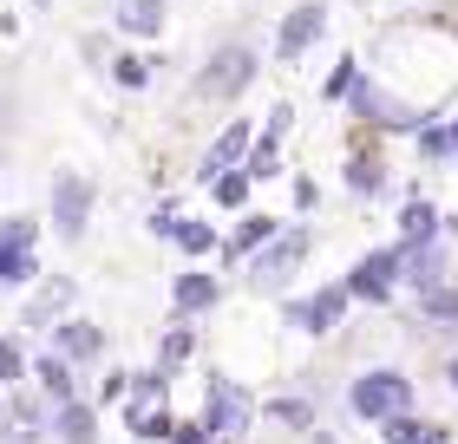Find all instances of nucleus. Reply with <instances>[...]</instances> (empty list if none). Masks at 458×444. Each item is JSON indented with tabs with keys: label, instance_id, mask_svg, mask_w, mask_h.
Wrapping results in <instances>:
<instances>
[{
	"label": "nucleus",
	"instance_id": "nucleus-1",
	"mask_svg": "<svg viewBox=\"0 0 458 444\" xmlns=\"http://www.w3.org/2000/svg\"><path fill=\"white\" fill-rule=\"evenodd\" d=\"M124 431L131 444H171L177 431V412H171V373H131V392H124Z\"/></svg>",
	"mask_w": 458,
	"mask_h": 444
},
{
	"label": "nucleus",
	"instance_id": "nucleus-2",
	"mask_svg": "<svg viewBox=\"0 0 458 444\" xmlns=\"http://www.w3.org/2000/svg\"><path fill=\"white\" fill-rule=\"evenodd\" d=\"M256 406L262 398L242 386V379H229V373H210L203 379V431H210V444H242L249 431H256Z\"/></svg>",
	"mask_w": 458,
	"mask_h": 444
},
{
	"label": "nucleus",
	"instance_id": "nucleus-3",
	"mask_svg": "<svg viewBox=\"0 0 458 444\" xmlns=\"http://www.w3.org/2000/svg\"><path fill=\"white\" fill-rule=\"evenodd\" d=\"M256 72H262L256 46H249V39H223V46L197 66L191 92H197V98H210V105H236L249 86H256Z\"/></svg>",
	"mask_w": 458,
	"mask_h": 444
},
{
	"label": "nucleus",
	"instance_id": "nucleus-4",
	"mask_svg": "<svg viewBox=\"0 0 458 444\" xmlns=\"http://www.w3.org/2000/svg\"><path fill=\"white\" fill-rule=\"evenodd\" d=\"M308 256H315V229H308V222H282L276 236H268V242L256 248V256L242 262V268H249L242 281H249V288H262V294H276V288L288 281V274H295V268L308 262Z\"/></svg>",
	"mask_w": 458,
	"mask_h": 444
},
{
	"label": "nucleus",
	"instance_id": "nucleus-5",
	"mask_svg": "<svg viewBox=\"0 0 458 444\" xmlns=\"http://www.w3.org/2000/svg\"><path fill=\"white\" fill-rule=\"evenodd\" d=\"M347 412L360 425H386V418L412 412V379L400 366H367L360 379H347Z\"/></svg>",
	"mask_w": 458,
	"mask_h": 444
},
{
	"label": "nucleus",
	"instance_id": "nucleus-6",
	"mask_svg": "<svg viewBox=\"0 0 458 444\" xmlns=\"http://www.w3.org/2000/svg\"><path fill=\"white\" fill-rule=\"evenodd\" d=\"M92 209H98V183L86 171H59L53 177V203H47V222H53V236L59 242H86V229H92Z\"/></svg>",
	"mask_w": 458,
	"mask_h": 444
},
{
	"label": "nucleus",
	"instance_id": "nucleus-7",
	"mask_svg": "<svg viewBox=\"0 0 458 444\" xmlns=\"http://www.w3.org/2000/svg\"><path fill=\"white\" fill-rule=\"evenodd\" d=\"M39 222L33 216H0V288H33L39 281Z\"/></svg>",
	"mask_w": 458,
	"mask_h": 444
},
{
	"label": "nucleus",
	"instance_id": "nucleus-8",
	"mask_svg": "<svg viewBox=\"0 0 458 444\" xmlns=\"http://www.w3.org/2000/svg\"><path fill=\"white\" fill-rule=\"evenodd\" d=\"M341 288H347V301H367V307H386L393 294H400V248L380 242V248H367L360 262H353L341 274Z\"/></svg>",
	"mask_w": 458,
	"mask_h": 444
},
{
	"label": "nucleus",
	"instance_id": "nucleus-9",
	"mask_svg": "<svg viewBox=\"0 0 458 444\" xmlns=\"http://www.w3.org/2000/svg\"><path fill=\"white\" fill-rule=\"evenodd\" d=\"M347 288L341 281H327V288H315V294H288L282 301V321L295 327V333H308V340H327L341 321H347Z\"/></svg>",
	"mask_w": 458,
	"mask_h": 444
},
{
	"label": "nucleus",
	"instance_id": "nucleus-10",
	"mask_svg": "<svg viewBox=\"0 0 458 444\" xmlns=\"http://www.w3.org/2000/svg\"><path fill=\"white\" fill-rule=\"evenodd\" d=\"M347 112L360 118V124H373V131H406V138H412V131L426 124V112H420V105H406V98L380 92L373 79H360V86L347 92Z\"/></svg>",
	"mask_w": 458,
	"mask_h": 444
},
{
	"label": "nucleus",
	"instance_id": "nucleus-11",
	"mask_svg": "<svg viewBox=\"0 0 458 444\" xmlns=\"http://www.w3.org/2000/svg\"><path fill=\"white\" fill-rule=\"evenodd\" d=\"M47 347L66 359L72 373H86V366H98V359H106L112 340H106V327H98V321H86V314H66V321L47 327Z\"/></svg>",
	"mask_w": 458,
	"mask_h": 444
},
{
	"label": "nucleus",
	"instance_id": "nucleus-12",
	"mask_svg": "<svg viewBox=\"0 0 458 444\" xmlns=\"http://www.w3.org/2000/svg\"><path fill=\"white\" fill-rule=\"evenodd\" d=\"M79 301V281L72 274H39L33 294H27V307H20V333H47L53 321H66Z\"/></svg>",
	"mask_w": 458,
	"mask_h": 444
},
{
	"label": "nucleus",
	"instance_id": "nucleus-13",
	"mask_svg": "<svg viewBox=\"0 0 458 444\" xmlns=\"http://www.w3.org/2000/svg\"><path fill=\"white\" fill-rule=\"evenodd\" d=\"M327 33V0H301V7L282 13L276 27V66H295V59H308V46Z\"/></svg>",
	"mask_w": 458,
	"mask_h": 444
},
{
	"label": "nucleus",
	"instance_id": "nucleus-14",
	"mask_svg": "<svg viewBox=\"0 0 458 444\" xmlns=\"http://www.w3.org/2000/svg\"><path fill=\"white\" fill-rule=\"evenodd\" d=\"M276 229H282V216H268V209H256V203H249L242 216L223 229V242H216V268H242V262L256 256V248H262L268 236H276Z\"/></svg>",
	"mask_w": 458,
	"mask_h": 444
},
{
	"label": "nucleus",
	"instance_id": "nucleus-15",
	"mask_svg": "<svg viewBox=\"0 0 458 444\" xmlns=\"http://www.w3.org/2000/svg\"><path fill=\"white\" fill-rule=\"evenodd\" d=\"M216 301H223V274H210L203 262H191L183 274H171V314H177V321H203Z\"/></svg>",
	"mask_w": 458,
	"mask_h": 444
},
{
	"label": "nucleus",
	"instance_id": "nucleus-16",
	"mask_svg": "<svg viewBox=\"0 0 458 444\" xmlns=\"http://www.w3.org/2000/svg\"><path fill=\"white\" fill-rule=\"evenodd\" d=\"M249 138H256V124H249V118H229L223 131L210 138V151L197 157V171H191V177H197V183H210L216 171H236V163H242V151H249Z\"/></svg>",
	"mask_w": 458,
	"mask_h": 444
},
{
	"label": "nucleus",
	"instance_id": "nucleus-17",
	"mask_svg": "<svg viewBox=\"0 0 458 444\" xmlns=\"http://www.w3.org/2000/svg\"><path fill=\"white\" fill-rule=\"evenodd\" d=\"M393 248H400V242H393ZM439 281H452V274H445V236H439V242H412V248H400V288L426 294V288H439Z\"/></svg>",
	"mask_w": 458,
	"mask_h": 444
},
{
	"label": "nucleus",
	"instance_id": "nucleus-18",
	"mask_svg": "<svg viewBox=\"0 0 458 444\" xmlns=\"http://www.w3.org/2000/svg\"><path fill=\"white\" fill-rule=\"evenodd\" d=\"M39 438H47V412L20 386H13V398L0 392V444H39Z\"/></svg>",
	"mask_w": 458,
	"mask_h": 444
},
{
	"label": "nucleus",
	"instance_id": "nucleus-19",
	"mask_svg": "<svg viewBox=\"0 0 458 444\" xmlns=\"http://www.w3.org/2000/svg\"><path fill=\"white\" fill-rule=\"evenodd\" d=\"M27 379H33V392L39 398H53V406H66V398H79V373L59 359L53 347H39L33 359H27Z\"/></svg>",
	"mask_w": 458,
	"mask_h": 444
},
{
	"label": "nucleus",
	"instance_id": "nucleus-20",
	"mask_svg": "<svg viewBox=\"0 0 458 444\" xmlns=\"http://www.w3.org/2000/svg\"><path fill=\"white\" fill-rule=\"evenodd\" d=\"M112 27L131 39V46H151V39L171 27V7L164 0H118V13H112Z\"/></svg>",
	"mask_w": 458,
	"mask_h": 444
},
{
	"label": "nucleus",
	"instance_id": "nucleus-21",
	"mask_svg": "<svg viewBox=\"0 0 458 444\" xmlns=\"http://www.w3.org/2000/svg\"><path fill=\"white\" fill-rule=\"evenodd\" d=\"M47 431H53L59 444H98V406L79 392V398H66V406H53Z\"/></svg>",
	"mask_w": 458,
	"mask_h": 444
},
{
	"label": "nucleus",
	"instance_id": "nucleus-22",
	"mask_svg": "<svg viewBox=\"0 0 458 444\" xmlns=\"http://www.w3.org/2000/svg\"><path fill=\"white\" fill-rule=\"evenodd\" d=\"M341 183H347V197H360V203H373V197H386V157L380 151H347V163H341Z\"/></svg>",
	"mask_w": 458,
	"mask_h": 444
},
{
	"label": "nucleus",
	"instance_id": "nucleus-23",
	"mask_svg": "<svg viewBox=\"0 0 458 444\" xmlns=\"http://www.w3.org/2000/svg\"><path fill=\"white\" fill-rule=\"evenodd\" d=\"M164 242H171L183 262H216V242H223V229H216V222H203V216H177Z\"/></svg>",
	"mask_w": 458,
	"mask_h": 444
},
{
	"label": "nucleus",
	"instance_id": "nucleus-24",
	"mask_svg": "<svg viewBox=\"0 0 458 444\" xmlns=\"http://www.w3.org/2000/svg\"><path fill=\"white\" fill-rule=\"evenodd\" d=\"M439 236H445L439 203H432V197H406V203H400V236H393V242L412 248V242H439Z\"/></svg>",
	"mask_w": 458,
	"mask_h": 444
},
{
	"label": "nucleus",
	"instance_id": "nucleus-25",
	"mask_svg": "<svg viewBox=\"0 0 458 444\" xmlns=\"http://www.w3.org/2000/svg\"><path fill=\"white\" fill-rule=\"evenodd\" d=\"M191 359H197V321H177L171 314V327H164V340H157V373L177 379Z\"/></svg>",
	"mask_w": 458,
	"mask_h": 444
},
{
	"label": "nucleus",
	"instance_id": "nucleus-26",
	"mask_svg": "<svg viewBox=\"0 0 458 444\" xmlns=\"http://www.w3.org/2000/svg\"><path fill=\"white\" fill-rule=\"evenodd\" d=\"M256 418H268V425H282V431L308 438V431H315V398H301V392H282V398H268V406H256Z\"/></svg>",
	"mask_w": 458,
	"mask_h": 444
},
{
	"label": "nucleus",
	"instance_id": "nucleus-27",
	"mask_svg": "<svg viewBox=\"0 0 458 444\" xmlns=\"http://www.w3.org/2000/svg\"><path fill=\"white\" fill-rule=\"evenodd\" d=\"M203 189H210V209H223V216H242V209L256 203V183H249L242 163H236V171H216Z\"/></svg>",
	"mask_w": 458,
	"mask_h": 444
},
{
	"label": "nucleus",
	"instance_id": "nucleus-28",
	"mask_svg": "<svg viewBox=\"0 0 458 444\" xmlns=\"http://www.w3.org/2000/svg\"><path fill=\"white\" fill-rule=\"evenodd\" d=\"M106 66H112V86H118V92H144V86L157 79V59L144 53V46H124V53H112Z\"/></svg>",
	"mask_w": 458,
	"mask_h": 444
},
{
	"label": "nucleus",
	"instance_id": "nucleus-29",
	"mask_svg": "<svg viewBox=\"0 0 458 444\" xmlns=\"http://www.w3.org/2000/svg\"><path fill=\"white\" fill-rule=\"evenodd\" d=\"M242 171H249V183H276V177H288V163H282V138L256 131V138H249V151H242Z\"/></svg>",
	"mask_w": 458,
	"mask_h": 444
},
{
	"label": "nucleus",
	"instance_id": "nucleus-30",
	"mask_svg": "<svg viewBox=\"0 0 458 444\" xmlns=\"http://www.w3.org/2000/svg\"><path fill=\"white\" fill-rule=\"evenodd\" d=\"M420 321L439 327V333H458V281H439L420 294Z\"/></svg>",
	"mask_w": 458,
	"mask_h": 444
},
{
	"label": "nucleus",
	"instance_id": "nucleus-31",
	"mask_svg": "<svg viewBox=\"0 0 458 444\" xmlns=\"http://www.w3.org/2000/svg\"><path fill=\"white\" fill-rule=\"evenodd\" d=\"M27 340L20 333H0V392H13V386H27Z\"/></svg>",
	"mask_w": 458,
	"mask_h": 444
},
{
	"label": "nucleus",
	"instance_id": "nucleus-32",
	"mask_svg": "<svg viewBox=\"0 0 458 444\" xmlns=\"http://www.w3.org/2000/svg\"><path fill=\"white\" fill-rule=\"evenodd\" d=\"M360 79H367V66H360L353 53H341V59H335V72L321 79V98H327V105H347V92L360 86Z\"/></svg>",
	"mask_w": 458,
	"mask_h": 444
},
{
	"label": "nucleus",
	"instance_id": "nucleus-33",
	"mask_svg": "<svg viewBox=\"0 0 458 444\" xmlns=\"http://www.w3.org/2000/svg\"><path fill=\"white\" fill-rule=\"evenodd\" d=\"M124 392H131V373L106 366V373H98V398H92V406H124Z\"/></svg>",
	"mask_w": 458,
	"mask_h": 444
},
{
	"label": "nucleus",
	"instance_id": "nucleus-34",
	"mask_svg": "<svg viewBox=\"0 0 458 444\" xmlns=\"http://www.w3.org/2000/svg\"><path fill=\"white\" fill-rule=\"evenodd\" d=\"M177 216H183V209H177V203H157V209H151V216H144V229H151V236L164 242V236H171V222H177Z\"/></svg>",
	"mask_w": 458,
	"mask_h": 444
},
{
	"label": "nucleus",
	"instance_id": "nucleus-35",
	"mask_svg": "<svg viewBox=\"0 0 458 444\" xmlns=\"http://www.w3.org/2000/svg\"><path fill=\"white\" fill-rule=\"evenodd\" d=\"M288 189H295V209H301V216L321 203V183H315V177H288Z\"/></svg>",
	"mask_w": 458,
	"mask_h": 444
},
{
	"label": "nucleus",
	"instance_id": "nucleus-36",
	"mask_svg": "<svg viewBox=\"0 0 458 444\" xmlns=\"http://www.w3.org/2000/svg\"><path fill=\"white\" fill-rule=\"evenodd\" d=\"M171 444H210V431H203V418H177Z\"/></svg>",
	"mask_w": 458,
	"mask_h": 444
},
{
	"label": "nucleus",
	"instance_id": "nucleus-37",
	"mask_svg": "<svg viewBox=\"0 0 458 444\" xmlns=\"http://www.w3.org/2000/svg\"><path fill=\"white\" fill-rule=\"evenodd\" d=\"M262 131H268V138H288V131H295V105H276V112H268V124H262Z\"/></svg>",
	"mask_w": 458,
	"mask_h": 444
},
{
	"label": "nucleus",
	"instance_id": "nucleus-38",
	"mask_svg": "<svg viewBox=\"0 0 458 444\" xmlns=\"http://www.w3.org/2000/svg\"><path fill=\"white\" fill-rule=\"evenodd\" d=\"M445 171H458V118H445Z\"/></svg>",
	"mask_w": 458,
	"mask_h": 444
},
{
	"label": "nucleus",
	"instance_id": "nucleus-39",
	"mask_svg": "<svg viewBox=\"0 0 458 444\" xmlns=\"http://www.w3.org/2000/svg\"><path fill=\"white\" fill-rule=\"evenodd\" d=\"M445 386H452V392H458V353H452V359H445Z\"/></svg>",
	"mask_w": 458,
	"mask_h": 444
},
{
	"label": "nucleus",
	"instance_id": "nucleus-40",
	"mask_svg": "<svg viewBox=\"0 0 458 444\" xmlns=\"http://www.w3.org/2000/svg\"><path fill=\"white\" fill-rule=\"evenodd\" d=\"M33 7H47V0H33Z\"/></svg>",
	"mask_w": 458,
	"mask_h": 444
}]
</instances>
